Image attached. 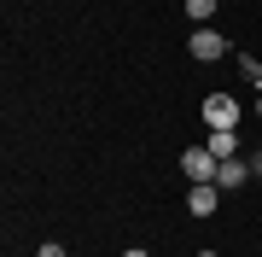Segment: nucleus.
Returning <instances> with one entry per match:
<instances>
[{"label":"nucleus","instance_id":"obj_6","mask_svg":"<svg viewBox=\"0 0 262 257\" xmlns=\"http://www.w3.org/2000/svg\"><path fill=\"white\" fill-rule=\"evenodd\" d=\"M215 187H245V158H222V170H215Z\"/></svg>","mask_w":262,"mask_h":257},{"label":"nucleus","instance_id":"obj_3","mask_svg":"<svg viewBox=\"0 0 262 257\" xmlns=\"http://www.w3.org/2000/svg\"><path fill=\"white\" fill-rule=\"evenodd\" d=\"M181 170H187L192 181H215V170H222V158H215L210 146H187V152H181Z\"/></svg>","mask_w":262,"mask_h":257},{"label":"nucleus","instance_id":"obj_9","mask_svg":"<svg viewBox=\"0 0 262 257\" xmlns=\"http://www.w3.org/2000/svg\"><path fill=\"white\" fill-rule=\"evenodd\" d=\"M35 257H64V251H58V240H47V246H41Z\"/></svg>","mask_w":262,"mask_h":257},{"label":"nucleus","instance_id":"obj_2","mask_svg":"<svg viewBox=\"0 0 262 257\" xmlns=\"http://www.w3.org/2000/svg\"><path fill=\"white\" fill-rule=\"evenodd\" d=\"M204 123L210 129H239V100L233 94H210L204 100Z\"/></svg>","mask_w":262,"mask_h":257},{"label":"nucleus","instance_id":"obj_8","mask_svg":"<svg viewBox=\"0 0 262 257\" xmlns=\"http://www.w3.org/2000/svg\"><path fill=\"white\" fill-rule=\"evenodd\" d=\"M187 18L192 24H210L215 18V0H187Z\"/></svg>","mask_w":262,"mask_h":257},{"label":"nucleus","instance_id":"obj_4","mask_svg":"<svg viewBox=\"0 0 262 257\" xmlns=\"http://www.w3.org/2000/svg\"><path fill=\"white\" fill-rule=\"evenodd\" d=\"M215 205H222V187H215V181H192V193H187L192 216H215Z\"/></svg>","mask_w":262,"mask_h":257},{"label":"nucleus","instance_id":"obj_11","mask_svg":"<svg viewBox=\"0 0 262 257\" xmlns=\"http://www.w3.org/2000/svg\"><path fill=\"white\" fill-rule=\"evenodd\" d=\"M251 170H256V175H262V152H256V158H251Z\"/></svg>","mask_w":262,"mask_h":257},{"label":"nucleus","instance_id":"obj_10","mask_svg":"<svg viewBox=\"0 0 262 257\" xmlns=\"http://www.w3.org/2000/svg\"><path fill=\"white\" fill-rule=\"evenodd\" d=\"M122 257H146V251H140V246H128V251H122Z\"/></svg>","mask_w":262,"mask_h":257},{"label":"nucleus","instance_id":"obj_1","mask_svg":"<svg viewBox=\"0 0 262 257\" xmlns=\"http://www.w3.org/2000/svg\"><path fill=\"white\" fill-rule=\"evenodd\" d=\"M187 53L198 58V65H215V58L227 53V35H215V29H204V24H198V35H187Z\"/></svg>","mask_w":262,"mask_h":257},{"label":"nucleus","instance_id":"obj_12","mask_svg":"<svg viewBox=\"0 0 262 257\" xmlns=\"http://www.w3.org/2000/svg\"><path fill=\"white\" fill-rule=\"evenodd\" d=\"M198 257H222V251H198Z\"/></svg>","mask_w":262,"mask_h":257},{"label":"nucleus","instance_id":"obj_7","mask_svg":"<svg viewBox=\"0 0 262 257\" xmlns=\"http://www.w3.org/2000/svg\"><path fill=\"white\" fill-rule=\"evenodd\" d=\"M239 70H245V82L262 94V58H256V53H245V58H239Z\"/></svg>","mask_w":262,"mask_h":257},{"label":"nucleus","instance_id":"obj_5","mask_svg":"<svg viewBox=\"0 0 262 257\" xmlns=\"http://www.w3.org/2000/svg\"><path fill=\"white\" fill-rule=\"evenodd\" d=\"M204 146H210L215 158H239V134H233V129H210V141H204Z\"/></svg>","mask_w":262,"mask_h":257},{"label":"nucleus","instance_id":"obj_13","mask_svg":"<svg viewBox=\"0 0 262 257\" xmlns=\"http://www.w3.org/2000/svg\"><path fill=\"white\" fill-rule=\"evenodd\" d=\"M256 117H262V94H256Z\"/></svg>","mask_w":262,"mask_h":257}]
</instances>
